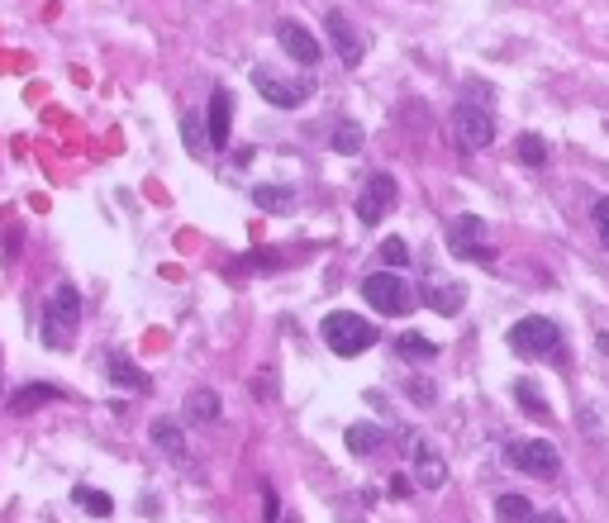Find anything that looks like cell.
<instances>
[{
    "mask_svg": "<svg viewBox=\"0 0 609 523\" xmlns=\"http://www.w3.org/2000/svg\"><path fill=\"white\" fill-rule=\"evenodd\" d=\"M452 139L462 153H481V148H491L495 143V119H491V109H481L472 101H462L452 109Z\"/></svg>",
    "mask_w": 609,
    "mask_h": 523,
    "instance_id": "5",
    "label": "cell"
},
{
    "mask_svg": "<svg viewBox=\"0 0 609 523\" xmlns=\"http://www.w3.org/2000/svg\"><path fill=\"white\" fill-rule=\"evenodd\" d=\"M229 124H233V95L229 86H215L210 91V143L215 148L229 143Z\"/></svg>",
    "mask_w": 609,
    "mask_h": 523,
    "instance_id": "13",
    "label": "cell"
},
{
    "mask_svg": "<svg viewBox=\"0 0 609 523\" xmlns=\"http://www.w3.org/2000/svg\"><path fill=\"white\" fill-rule=\"evenodd\" d=\"M343 443H348L353 457H371V452H381L386 433L377 429V423H348V433H343Z\"/></svg>",
    "mask_w": 609,
    "mask_h": 523,
    "instance_id": "19",
    "label": "cell"
},
{
    "mask_svg": "<svg viewBox=\"0 0 609 523\" xmlns=\"http://www.w3.org/2000/svg\"><path fill=\"white\" fill-rule=\"evenodd\" d=\"M595 233H600V243L609 247V196L595 200Z\"/></svg>",
    "mask_w": 609,
    "mask_h": 523,
    "instance_id": "30",
    "label": "cell"
},
{
    "mask_svg": "<svg viewBox=\"0 0 609 523\" xmlns=\"http://www.w3.org/2000/svg\"><path fill=\"white\" fill-rule=\"evenodd\" d=\"M320 334H324V342H329V352H338V357H362L371 342H377V328H371L362 314H348V310L324 314Z\"/></svg>",
    "mask_w": 609,
    "mask_h": 523,
    "instance_id": "2",
    "label": "cell"
},
{
    "mask_svg": "<svg viewBox=\"0 0 609 523\" xmlns=\"http://www.w3.org/2000/svg\"><path fill=\"white\" fill-rule=\"evenodd\" d=\"M515 153H519V162H524V167H543V162H548V143L538 139V133H519Z\"/></svg>",
    "mask_w": 609,
    "mask_h": 523,
    "instance_id": "24",
    "label": "cell"
},
{
    "mask_svg": "<svg viewBox=\"0 0 609 523\" xmlns=\"http://www.w3.org/2000/svg\"><path fill=\"white\" fill-rule=\"evenodd\" d=\"M495 514H500V523H529L533 509L524 495H500V500H495Z\"/></svg>",
    "mask_w": 609,
    "mask_h": 523,
    "instance_id": "23",
    "label": "cell"
},
{
    "mask_svg": "<svg viewBox=\"0 0 609 523\" xmlns=\"http://www.w3.org/2000/svg\"><path fill=\"white\" fill-rule=\"evenodd\" d=\"M395 196H400V190H395V176H391V172L367 176L362 196H357V219H362V224H381V219L391 214Z\"/></svg>",
    "mask_w": 609,
    "mask_h": 523,
    "instance_id": "9",
    "label": "cell"
},
{
    "mask_svg": "<svg viewBox=\"0 0 609 523\" xmlns=\"http://www.w3.org/2000/svg\"><path fill=\"white\" fill-rule=\"evenodd\" d=\"M405 390H410V400H419V405H434V400H438V390H434L428 381H419V376H414Z\"/></svg>",
    "mask_w": 609,
    "mask_h": 523,
    "instance_id": "32",
    "label": "cell"
},
{
    "mask_svg": "<svg viewBox=\"0 0 609 523\" xmlns=\"http://www.w3.org/2000/svg\"><path fill=\"white\" fill-rule=\"evenodd\" d=\"M253 395H257V400H276V395H281V381H276L272 366H262L253 376Z\"/></svg>",
    "mask_w": 609,
    "mask_h": 523,
    "instance_id": "28",
    "label": "cell"
},
{
    "mask_svg": "<svg viewBox=\"0 0 609 523\" xmlns=\"http://www.w3.org/2000/svg\"><path fill=\"white\" fill-rule=\"evenodd\" d=\"M515 400L524 405V414H533V419H552V409H548L543 395H538V385H533V381H515Z\"/></svg>",
    "mask_w": 609,
    "mask_h": 523,
    "instance_id": "21",
    "label": "cell"
},
{
    "mask_svg": "<svg viewBox=\"0 0 609 523\" xmlns=\"http://www.w3.org/2000/svg\"><path fill=\"white\" fill-rule=\"evenodd\" d=\"M600 352L609 357V334H600Z\"/></svg>",
    "mask_w": 609,
    "mask_h": 523,
    "instance_id": "36",
    "label": "cell"
},
{
    "mask_svg": "<svg viewBox=\"0 0 609 523\" xmlns=\"http://www.w3.org/2000/svg\"><path fill=\"white\" fill-rule=\"evenodd\" d=\"M391 495H395V500H405V495H414V480L395 471V476H391Z\"/></svg>",
    "mask_w": 609,
    "mask_h": 523,
    "instance_id": "34",
    "label": "cell"
},
{
    "mask_svg": "<svg viewBox=\"0 0 609 523\" xmlns=\"http://www.w3.org/2000/svg\"><path fill=\"white\" fill-rule=\"evenodd\" d=\"M529 523H562V514H533Z\"/></svg>",
    "mask_w": 609,
    "mask_h": 523,
    "instance_id": "35",
    "label": "cell"
},
{
    "mask_svg": "<svg viewBox=\"0 0 609 523\" xmlns=\"http://www.w3.org/2000/svg\"><path fill=\"white\" fill-rule=\"evenodd\" d=\"M77 324H81V295H77V286H58L53 300L44 305V342H48L53 352L72 348Z\"/></svg>",
    "mask_w": 609,
    "mask_h": 523,
    "instance_id": "1",
    "label": "cell"
},
{
    "mask_svg": "<svg viewBox=\"0 0 609 523\" xmlns=\"http://www.w3.org/2000/svg\"><path fill=\"white\" fill-rule=\"evenodd\" d=\"M253 205L267 214H290L300 205V196L290 186H253Z\"/></svg>",
    "mask_w": 609,
    "mask_h": 523,
    "instance_id": "17",
    "label": "cell"
},
{
    "mask_svg": "<svg viewBox=\"0 0 609 523\" xmlns=\"http://www.w3.org/2000/svg\"><path fill=\"white\" fill-rule=\"evenodd\" d=\"M381 262H386V271L405 267V262H410V247H405V238H386V243H381Z\"/></svg>",
    "mask_w": 609,
    "mask_h": 523,
    "instance_id": "29",
    "label": "cell"
},
{
    "mask_svg": "<svg viewBox=\"0 0 609 523\" xmlns=\"http://www.w3.org/2000/svg\"><path fill=\"white\" fill-rule=\"evenodd\" d=\"M400 438H405V447H410V462H414V480H419V490H438L443 480H448V466H443V457L424 443L419 433H400Z\"/></svg>",
    "mask_w": 609,
    "mask_h": 523,
    "instance_id": "10",
    "label": "cell"
},
{
    "mask_svg": "<svg viewBox=\"0 0 609 523\" xmlns=\"http://www.w3.org/2000/svg\"><path fill=\"white\" fill-rule=\"evenodd\" d=\"M243 262H248L253 271H272V267H276V253H253V257H243Z\"/></svg>",
    "mask_w": 609,
    "mask_h": 523,
    "instance_id": "33",
    "label": "cell"
},
{
    "mask_svg": "<svg viewBox=\"0 0 609 523\" xmlns=\"http://www.w3.org/2000/svg\"><path fill=\"white\" fill-rule=\"evenodd\" d=\"M462 300H467L462 286H428V305L438 314H462Z\"/></svg>",
    "mask_w": 609,
    "mask_h": 523,
    "instance_id": "20",
    "label": "cell"
},
{
    "mask_svg": "<svg viewBox=\"0 0 609 523\" xmlns=\"http://www.w3.org/2000/svg\"><path fill=\"white\" fill-rule=\"evenodd\" d=\"M334 153H343V157H353V153H362V124H353V119H343L338 129H334Z\"/></svg>",
    "mask_w": 609,
    "mask_h": 523,
    "instance_id": "22",
    "label": "cell"
},
{
    "mask_svg": "<svg viewBox=\"0 0 609 523\" xmlns=\"http://www.w3.org/2000/svg\"><path fill=\"white\" fill-rule=\"evenodd\" d=\"M400 352L410 362H428V357H438V342H428L424 334H400Z\"/></svg>",
    "mask_w": 609,
    "mask_h": 523,
    "instance_id": "26",
    "label": "cell"
},
{
    "mask_svg": "<svg viewBox=\"0 0 609 523\" xmlns=\"http://www.w3.org/2000/svg\"><path fill=\"white\" fill-rule=\"evenodd\" d=\"M262 519H267V523H281V500H276L272 486H262Z\"/></svg>",
    "mask_w": 609,
    "mask_h": 523,
    "instance_id": "31",
    "label": "cell"
},
{
    "mask_svg": "<svg viewBox=\"0 0 609 523\" xmlns=\"http://www.w3.org/2000/svg\"><path fill=\"white\" fill-rule=\"evenodd\" d=\"M362 300L377 314H391V319H400V314L414 310V291L395 277V271H371V277L362 281Z\"/></svg>",
    "mask_w": 609,
    "mask_h": 523,
    "instance_id": "4",
    "label": "cell"
},
{
    "mask_svg": "<svg viewBox=\"0 0 609 523\" xmlns=\"http://www.w3.org/2000/svg\"><path fill=\"white\" fill-rule=\"evenodd\" d=\"M182 139H186V148H191L196 157H205V153L215 148V143H210V133L200 129V119H196V115H186V119H182Z\"/></svg>",
    "mask_w": 609,
    "mask_h": 523,
    "instance_id": "25",
    "label": "cell"
},
{
    "mask_svg": "<svg viewBox=\"0 0 609 523\" xmlns=\"http://www.w3.org/2000/svg\"><path fill=\"white\" fill-rule=\"evenodd\" d=\"M486 219H476V214H457L452 224H448V247L457 257H472V262H481V267H491L495 262V253L486 243Z\"/></svg>",
    "mask_w": 609,
    "mask_h": 523,
    "instance_id": "7",
    "label": "cell"
},
{
    "mask_svg": "<svg viewBox=\"0 0 609 523\" xmlns=\"http://www.w3.org/2000/svg\"><path fill=\"white\" fill-rule=\"evenodd\" d=\"M324 24H329V38H334V52H338V58L348 62V67L362 62V38H357L353 20L343 15V10H329V20H324Z\"/></svg>",
    "mask_w": 609,
    "mask_h": 523,
    "instance_id": "12",
    "label": "cell"
},
{
    "mask_svg": "<svg viewBox=\"0 0 609 523\" xmlns=\"http://www.w3.org/2000/svg\"><path fill=\"white\" fill-rule=\"evenodd\" d=\"M505 462L515 466V471H529L538 480H552L562 471V457H557V447L543 443V438H524V443H509L505 447Z\"/></svg>",
    "mask_w": 609,
    "mask_h": 523,
    "instance_id": "6",
    "label": "cell"
},
{
    "mask_svg": "<svg viewBox=\"0 0 609 523\" xmlns=\"http://www.w3.org/2000/svg\"><path fill=\"white\" fill-rule=\"evenodd\" d=\"M219 414H224V405H219V395L215 390H191L186 395V419L191 423H205V429H210V423H219Z\"/></svg>",
    "mask_w": 609,
    "mask_h": 523,
    "instance_id": "15",
    "label": "cell"
},
{
    "mask_svg": "<svg viewBox=\"0 0 609 523\" xmlns=\"http://www.w3.org/2000/svg\"><path fill=\"white\" fill-rule=\"evenodd\" d=\"M110 381L124 385V390H134V395H148V390H152V381H148L124 352H110Z\"/></svg>",
    "mask_w": 609,
    "mask_h": 523,
    "instance_id": "14",
    "label": "cell"
},
{
    "mask_svg": "<svg viewBox=\"0 0 609 523\" xmlns=\"http://www.w3.org/2000/svg\"><path fill=\"white\" fill-rule=\"evenodd\" d=\"M509 348H515V357H524V362H543V357H557L562 334L543 314H529V319H519L509 328Z\"/></svg>",
    "mask_w": 609,
    "mask_h": 523,
    "instance_id": "3",
    "label": "cell"
},
{
    "mask_svg": "<svg viewBox=\"0 0 609 523\" xmlns=\"http://www.w3.org/2000/svg\"><path fill=\"white\" fill-rule=\"evenodd\" d=\"M72 500H77L81 509H86L91 519H105L110 509H115V504H110V495H101V490H91V486H81V490H72Z\"/></svg>",
    "mask_w": 609,
    "mask_h": 523,
    "instance_id": "27",
    "label": "cell"
},
{
    "mask_svg": "<svg viewBox=\"0 0 609 523\" xmlns=\"http://www.w3.org/2000/svg\"><path fill=\"white\" fill-rule=\"evenodd\" d=\"M62 390L58 385H24V390H15V400H10V414H34L38 405H58Z\"/></svg>",
    "mask_w": 609,
    "mask_h": 523,
    "instance_id": "18",
    "label": "cell"
},
{
    "mask_svg": "<svg viewBox=\"0 0 609 523\" xmlns=\"http://www.w3.org/2000/svg\"><path fill=\"white\" fill-rule=\"evenodd\" d=\"M253 86L267 95V101L276 105V109H296V105H304L314 95V81L310 76H300V81H281L276 72H267V67H257L253 72Z\"/></svg>",
    "mask_w": 609,
    "mask_h": 523,
    "instance_id": "8",
    "label": "cell"
},
{
    "mask_svg": "<svg viewBox=\"0 0 609 523\" xmlns=\"http://www.w3.org/2000/svg\"><path fill=\"white\" fill-rule=\"evenodd\" d=\"M152 447H162L172 462H186V433L176 419H158L152 423Z\"/></svg>",
    "mask_w": 609,
    "mask_h": 523,
    "instance_id": "16",
    "label": "cell"
},
{
    "mask_svg": "<svg viewBox=\"0 0 609 523\" xmlns=\"http://www.w3.org/2000/svg\"><path fill=\"white\" fill-rule=\"evenodd\" d=\"M276 44H281L286 58H296L300 67H314V62H320V52H324L320 38L304 29L300 20H281V24H276Z\"/></svg>",
    "mask_w": 609,
    "mask_h": 523,
    "instance_id": "11",
    "label": "cell"
}]
</instances>
